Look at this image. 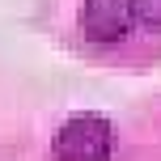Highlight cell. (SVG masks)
Wrapping results in <instances>:
<instances>
[{
	"label": "cell",
	"mask_w": 161,
	"mask_h": 161,
	"mask_svg": "<svg viewBox=\"0 0 161 161\" xmlns=\"http://www.w3.org/2000/svg\"><path fill=\"white\" fill-rule=\"evenodd\" d=\"M136 4V21L144 30H161V0H131Z\"/></svg>",
	"instance_id": "obj_3"
},
{
	"label": "cell",
	"mask_w": 161,
	"mask_h": 161,
	"mask_svg": "<svg viewBox=\"0 0 161 161\" xmlns=\"http://www.w3.org/2000/svg\"><path fill=\"white\" fill-rule=\"evenodd\" d=\"M59 161H110L114 153V127L102 114H72L51 140Z\"/></svg>",
	"instance_id": "obj_1"
},
{
	"label": "cell",
	"mask_w": 161,
	"mask_h": 161,
	"mask_svg": "<svg viewBox=\"0 0 161 161\" xmlns=\"http://www.w3.org/2000/svg\"><path fill=\"white\" fill-rule=\"evenodd\" d=\"M131 25H136L131 0H85L80 8V30L89 42H119Z\"/></svg>",
	"instance_id": "obj_2"
}]
</instances>
